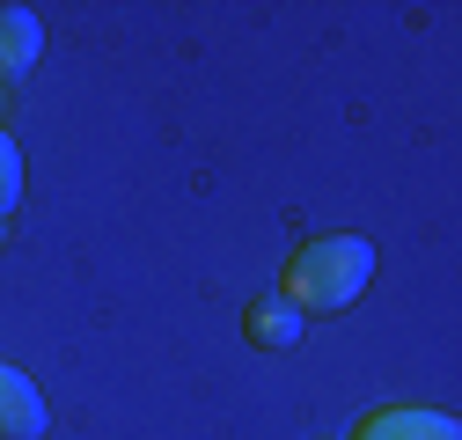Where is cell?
Here are the masks:
<instances>
[{
  "label": "cell",
  "instance_id": "4",
  "mask_svg": "<svg viewBox=\"0 0 462 440\" xmlns=\"http://www.w3.org/2000/svg\"><path fill=\"white\" fill-rule=\"evenodd\" d=\"M37 44H44V30L30 8H0V74H23L37 60Z\"/></svg>",
  "mask_w": 462,
  "mask_h": 440
},
{
  "label": "cell",
  "instance_id": "1",
  "mask_svg": "<svg viewBox=\"0 0 462 440\" xmlns=\"http://www.w3.org/2000/svg\"><path fill=\"white\" fill-rule=\"evenodd\" d=\"M367 280H374V250L360 235L301 243V257L286 264V308H345V301H360Z\"/></svg>",
  "mask_w": 462,
  "mask_h": 440
},
{
  "label": "cell",
  "instance_id": "3",
  "mask_svg": "<svg viewBox=\"0 0 462 440\" xmlns=\"http://www.w3.org/2000/svg\"><path fill=\"white\" fill-rule=\"evenodd\" d=\"M353 440H462V433H455V418H440V411H374Z\"/></svg>",
  "mask_w": 462,
  "mask_h": 440
},
{
  "label": "cell",
  "instance_id": "5",
  "mask_svg": "<svg viewBox=\"0 0 462 440\" xmlns=\"http://www.w3.org/2000/svg\"><path fill=\"white\" fill-rule=\"evenodd\" d=\"M250 338H257V345H272V353H279V345H294V338H301V308L264 301V308L250 316Z\"/></svg>",
  "mask_w": 462,
  "mask_h": 440
},
{
  "label": "cell",
  "instance_id": "2",
  "mask_svg": "<svg viewBox=\"0 0 462 440\" xmlns=\"http://www.w3.org/2000/svg\"><path fill=\"white\" fill-rule=\"evenodd\" d=\"M44 433V397L23 367H0V440H37Z\"/></svg>",
  "mask_w": 462,
  "mask_h": 440
},
{
  "label": "cell",
  "instance_id": "6",
  "mask_svg": "<svg viewBox=\"0 0 462 440\" xmlns=\"http://www.w3.org/2000/svg\"><path fill=\"white\" fill-rule=\"evenodd\" d=\"M15 198H23V154H15L8 133H0V213H15Z\"/></svg>",
  "mask_w": 462,
  "mask_h": 440
},
{
  "label": "cell",
  "instance_id": "7",
  "mask_svg": "<svg viewBox=\"0 0 462 440\" xmlns=\"http://www.w3.org/2000/svg\"><path fill=\"white\" fill-rule=\"evenodd\" d=\"M0 243H8V213H0Z\"/></svg>",
  "mask_w": 462,
  "mask_h": 440
}]
</instances>
